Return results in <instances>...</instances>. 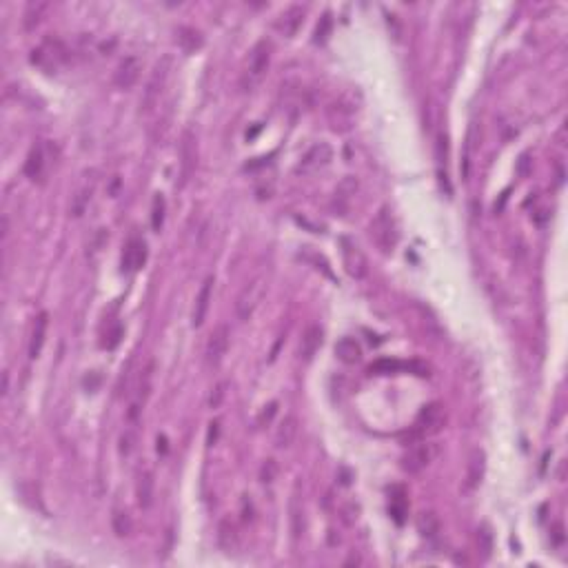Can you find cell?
I'll return each mask as SVG.
<instances>
[{
  "instance_id": "cell-1",
  "label": "cell",
  "mask_w": 568,
  "mask_h": 568,
  "mask_svg": "<svg viewBox=\"0 0 568 568\" xmlns=\"http://www.w3.org/2000/svg\"><path fill=\"white\" fill-rule=\"evenodd\" d=\"M171 56H162L160 61H158L151 69V74L147 78V85H145V92H143V98H140V112L147 116L151 114L154 109L160 105V96L165 92V87L169 83V74H171Z\"/></svg>"
},
{
  "instance_id": "cell-2",
  "label": "cell",
  "mask_w": 568,
  "mask_h": 568,
  "mask_svg": "<svg viewBox=\"0 0 568 568\" xmlns=\"http://www.w3.org/2000/svg\"><path fill=\"white\" fill-rule=\"evenodd\" d=\"M368 235H371V240L382 253H393V249L400 242V229H397L391 209L382 207L380 211H377L371 227H368Z\"/></svg>"
},
{
  "instance_id": "cell-3",
  "label": "cell",
  "mask_w": 568,
  "mask_h": 568,
  "mask_svg": "<svg viewBox=\"0 0 568 568\" xmlns=\"http://www.w3.org/2000/svg\"><path fill=\"white\" fill-rule=\"evenodd\" d=\"M269 63H271V45L266 41H260L253 49H251V58H249V67H246V74L242 78V87L246 89H253L257 83L262 81L266 69H269Z\"/></svg>"
},
{
  "instance_id": "cell-4",
  "label": "cell",
  "mask_w": 568,
  "mask_h": 568,
  "mask_svg": "<svg viewBox=\"0 0 568 568\" xmlns=\"http://www.w3.org/2000/svg\"><path fill=\"white\" fill-rule=\"evenodd\" d=\"M435 457H437V444L426 442V440L417 442L402 455V471L408 475H417V473H422L424 468L431 466Z\"/></svg>"
},
{
  "instance_id": "cell-5",
  "label": "cell",
  "mask_w": 568,
  "mask_h": 568,
  "mask_svg": "<svg viewBox=\"0 0 568 568\" xmlns=\"http://www.w3.org/2000/svg\"><path fill=\"white\" fill-rule=\"evenodd\" d=\"M67 47L58 38H47L41 47H36L32 52V63L43 67L45 72H56L67 61Z\"/></svg>"
},
{
  "instance_id": "cell-6",
  "label": "cell",
  "mask_w": 568,
  "mask_h": 568,
  "mask_svg": "<svg viewBox=\"0 0 568 568\" xmlns=\"http://www.w3.org/2000/svg\"><path fill=\"white\" fill-rule=\"evenodd\" d=\"M340 253H342V264L348 277L353 280H364L368 273V260L360 246H357L351 238H340Z\"/></svg>"
},
{
  "instance_id": "cell-7",
  "label": "cell",
  "mask_w": 568,
  "mask_h": 568,
  "mask_svg": "<svg viewBox=\"0 0 568 568\" xmlns=\"http://www.w3.org/2000/svg\"><path fill=\"white\" fill-rule=\"evenodd\" d=\"M446 422V413H444V406L440 402H431L426 404L420 415H417L415 420V435L420 437H428V435H435L442 431V426Z\"/></svg>"
},
{
  "instance_id": "cell-8",
  "label": "cell",
  "mask_w": 568,
  "mask_h": 568,
  "mask_svg": "<svg viewBox=\"0 0 568 568\" xmlns=\"http://www.w3.org/2000/svg\"><path fill=\"white\" fill-rule=\"evenodd\" d=\"M326 114H328V120H331V127L335 129V132H346V129H351V125L355 120L357 107L351 101V96L344 94V96L337 98L335 103H331Z\"/></svg>"
},
{
  "instance_id": "cell-9",
  "label": "cell",
  "mask_w": 568,
  "mask_h": 568,
  "mask_svg": "<svg viewBox=\"0 0 568 568\" xmlns=\"http://www.w3.org/2000/svg\"><path fill=\"white\" fill-rule=\"evenodd\" d=\"M262 295H264V284H262L260 277H257V280H253L251 284H246L242 288V293L238 295V302H235L238 317H240V320H249V317H251V313L255 311V306L260 304Z\"/></svg>"
},
{
  "instance_id": "cell-10",
  "label": "cell",
  "mask_w": 568,
  "mask_h": 568,
  "mask_svg": "<svg viewBox=\"0 0 568 568\" xmlns=\"http://www.w3.org/2000/svg\"><path fill=\"white\" fill-rule=\"evenodd\" d=\"M196 162H198L196 136L191 129H185L182 140H180V187H185L191 173L196 171Z\"/></svg>"
},
{
  "instance_id": "cell-11",
  "label": "cell",
  "mask_w": 568,
  "mask_h": 568,
  "mask_svg": "<svg viewBox=\"0 0 568 568\" xmlns=\"http://www.w3.org/2000/svg\"><path fill=\"white\" fill-rule=\"evenodd\" d=\"M229 337H231V331H229L227 324H218L211 335H209V342H207V362L209 366H218L227 355V348H229Z\"/></svg>"
},
{
  "instance_id": "cell-12",
  "label": "cell",
  "mask_w": 568,
  "mask_h": 568,
  "mask_svg": "<svg viewBox=\"0 0 568 568\" xmlns=\"http://www.w3.org/2000/svg\"><path fill=\"white\" fill-rule=\"evenodd\" d=\"M140 72H143V63H140V58L138 56H127L120 61V65H118L116 69V76H114V83L118 89H132L136 83H138V78H140Z\"/></svg>"
},
{
  "instance_id": "cell-13",
  "label": "cell",
  "mask_w": 568,
  "mask_h": 568,
  "mask_svg": "<svg viewBox=\"0 0 568 568\" xmlns=\"http://www.w3.org/2000/svg\"><path fill=\"white\" fill-rule=\"evenodd\" d=\"M486 473V453L482 448H473L466 462V477H464V488L466 491H475L482 484Z\"/></svg>"
},
{
  "instance_id": "cell-14",
  "label": "cell",
  "mask_w": 568,
  "mask_h": 568,
  "mask_svg": "<svg viewBox=\"0 0 568 568\" xmlns=\"http://www.w3.org/2000/svg\"><path fill=\"white\" fill-rule=\"evenodd\" d=\"M331 158H333L331 147H328L326 143H317L315 147L308 149L306 156L302 158L300 171H302V173H315V171H320V169H324L328 162H331Z\"/></svg>"
},
{
  "instance_id": "cell-15",
  "label": "cell",
  "mask_w": 568,
  "mask_h": 568,
  "mask_svg": "<svg viewBox=\"0 0 568 568\" xmlns=\"http://www.w3.org/2000/svg\"><path fill=\"white\" fill-rule=\"evenodd\" d=\"M304 23V7L300 5H291L288 9H284V12L277 16V21H275V29L280 32L282 36L286 38H291L295 36V32L300 29V25Z\"/></svg>"
},
{
  "instance_id": "cell-16",
  "label": "cell",
  "mask_w": 568,
  "mask_h": 568,
  "mask_svg": "<svg viewBox=\"0 0 568 568\" xmlns=\"http://www.w3.org/2000/svg\"><path fill=\"white\" fill-rule=\"evenodd\" d=\"M211 295H213V277L209 275L207 280L202 282L200 291H198L196 304H193V313H191V324L193 326H200L204 322L207 311H209V304H211Z\"/></svg>"
},
{
  "instance_id": "cell-17",
  "label": "cell",
  "mask_w": 568,
  "mask_h": 568,
  "mask_svg": "<svg viewBox=\"0 0 568 568\" xmlns=\"http://www.w3.org/2000/svg\"><path fill=\"white\" fill-rule=\"evenodd\" d=\"M322 340H324V331H322L320 324H311L306 328L304 335H302V342H300V357L304 362L313 360V355L320 351Z\"/></svg>"
},
{
  "instance_id": "cell-18",
  "label": "cell",
  "mask_w": 568,
  "mask_h": 568,
  "mask_svg": "<svg viewBox=\"0 0 568 568\" xmlns=\"http://www.w3.org/2000/svg\"><path fill=\"white\" fill-rule=\"evenodd\" d=\"M147 260V244L143 240H138V238H132L125 249V255H123V269L125 271H136V269H140Z\"/></svg>"
},
{
  "instance_id": "cell-19",
  "label": "cell",
  "mask_w": 568,
  "mask_h": 568,
  "mask_svg": "<svg viewBox=\"0 0 568 568\" xmlns=\"http://www.w3.org/2000/svg\"><path fill=\"white\" fill-rule=\"evenodd\" d=\"M136 497H138V506L140 508H151L154 504V473L145 468V471L138 473V482H136Z\"/></svg>"
},
{
  "instance_id": "cell-20",
  "label": "cell",
  "mask_w": 568,
  "mask_h": 568,
  "mask_svg": "<svg viewBox=\"0 0 568 568\" xmlns=\"http://www.w3.org/2000/svg\"><path fill=\"white\" fill-rule=\"evenodd\" d=\"M335 355L342 364H357L362 360V346L355 337L344 335L342 340L335 344Z\"/></svg>"
},
{
  "instance_id": "cell-21",
  "label": "cell",
  "mask_w": 568,
  "mask_h": 568,
  "mask_svg": "<svg viewBox=\"0 0 568 568\" xmlns=\"http://www.w3.org/2000/svg\"><path fill=\"white\" fill-rule=\"evenodd\" d=\"M297 417L295 415H284V420L277 424L275 428V437H273V442L277 448H288L293 442H295V437H297Z\"/></svg>"
},
{
  "instance_id": "cell-22",
  "label": "cell",
  "mask_w": 568,
  "mask_h": 568,
  "mask_svg": "<svg viewBox=\"0 0 568 568\" xmlns=\"http://www.w3.org/2000/svg\"><path fill=\"white\" fill-rule=\"evenodd\" d=\"M47 324H49V315L43 311L41 315L36 317L34 328H32V340H29V357H32V360H36V357L41 355L43 346H45V340H47Z\"/></svg>"
},
{
  "instance_id": "cell-23",
  "label": "cell",
  "mask_w": 568,
  "mask_h": 568,
  "mask_svg": "<svg viewBox=\"0 0 568 568\" xmlns=\"http://www.w3.org/2000/svg\"><path fill=\"white\" fill-rule=\"evenodd\" d=\"M238 544H240V535H238L235 524L231 520H222L220 526H218V546L224 553H233Z\"/></svg>"
},
{
  "instance_id": "cell-24",
  "label": "cell",
  "mask_w": 568,
  "mask_h": 568,
  "mask_svg": "<svg viewBox=\"0 0 568 568\" xmlns=\"http://www.w3.org/2000/svg\"><path fill=\"white\" fill-rule=\"evenodd\" d=\"M47 9H49L47 0H32V3H27L25 12H23V25H25L27 32H32V29H36L38 25H41V21L47 14Z\"/></svg>"
},
{
  "instance_id": "cell-25",
  "label": "cell",
  "mask_w": 568,
  "mask_h": 568,
  "mask_svg": "<svg viewBox=\"0 0 568 568\" xmlns=\"http://www.w3.org/2000/svg\"><path fill=\"white\" fill-rule=\"evenodd\" d=\"M178 45H180L185 54H196L198 49H202L204 38L193 27H180L178 29Z\"/></svg>"
},
{
  "instance_id": "cell-26",
  "label": "cell",
  "mask_w": 568,
  "mask_h": 568,
  "mask_svg": "<svg viewBox=\"0 0 568 568\" xmlns=\"http://www.w3.org/2000/svg\"><path fill=\"white\" fill-rule=\"evenodd\" d=\"M355 189H357V180L355 178L348 176L346 180H342V185L337 187V191H335V215H344V211L348 209V200H351V196L355 193Z\"/></svg>"
},
{
  "instance_id": "cell-27",
  "label": "cell",
  "mask_w": 568,
  "mask_h": 568,
  "mask_svg": "<svg viewBox=\"0 0 568 568\" xmlns=\"http://www.w3.org/2000/svg\"><path fill=\"white\" fill-rule=\"evenodd\" d=\"M112 526H114V533L118 537H129L134 531V522H132V515H129L127 508L123 506H116L114 513H112Z\"/></svg>"
},
{
  "instance_id": "cell-28",
  "label": "cell",
  "mask_w": 568,
  "mask_h": 568,
  "mask_svg": "<svg viewBox=\"0 0 568 568\" xmlns=\"http://www.w3.org/2000/svg\"><path fill=\"white\" fill-rule=\"evenodd\" d=\"M43 167H45V154H43V147L36 145L32 147V151H29L27 160H25V173L36 180V178H41L43 173Z\"/></svg>"
},
{
  "instance_id": "cell-29",
  "label": "cell",
  "mask_w": 568,
  "mask_h": 568,
  "mask_svg": "<svg viewBox=\"0 0 568 568\" xmlns=\"http://www.w3.org/2000/svg\"><path fill=\"white\" fill-rule=\"evenodd\" d=\"M165 209H167L165 196L162 193H156L154 196V202H151V229H154V231H160V229H162Z\"/></svg>"
},
{
  "instance_id": "cell-30",
  "label": "cell",
  "mask_w": 568,
  "mask_h": 568,
  "mask_svg": "<svg viewBox=\"0 0 568 568\" xmlns=\"http://www.w3.org/2000/svg\"><path fill=\"white\" fill-rule=\"evenodd\" d=\"M417 528H420V533L424 537H435L437 531H440V520H437L435 513H422L420 520H417Z\"/></svg>"
},
{
  "instance_id": "cell-31",
  "label": "cell",
  "mask_w": 568,
  "mask_h": 568,
  "mask_svg": "<svg viewBox=\"0 0 568 568\" xmlns=\"http://www.w3.org/2000/svg\"><path fill=\"white\" fill-rule=\"evenodd\" d=\"M331 27H333V18H331V14H324L320 21H317V27H315V34H313V43H317V45H322V43H326V38H328V34H331Z\"/></svg>"
},
{
  "instance_id": "cell-32",
  "label": "cell",
  "mask_w": 568,
  "mask_h": 568,
  "mask_svg": "<svg viewBox=\"0 0 568 568\" xmlns=\"http://www.w3.org/2000/svg\"><path fill=\"white\" fill-rule=\"evenodd\" d=\"M477 546H480L484 560H488V557H491V551H493V533L488 526H480V531H477Z\"/></svg>"
},
{
  "instance_id": "cell-33",
  "label": "cell",
  "mask_w": 568,
  "mask_h": 568,
  "mask_svg": "<svg viewBox=\"0 0 568 568\" xmlns=\"http://www.w3.org/2000/svg\"><path fill=\"white\" fill-rule=\"evenodd\" d=\"M400 495L397 497H391V506H388V511H391L393 515V520L397 524H404V515H406V500H404V493H402V488L397 491Z\"/></svg>"
},
{
  "instance_id": "cell-34",
  "label": "cell",
  "mask_w": 568,
  "mask_h": 568,
  "mask_svg": "<svg viewBox=\"0 0 568 568\" xmlns=\"http://www.w3.org/2000/svg\"><path fill=\"white\" fill-rule=\"evenodd\" d=\"M291 528H293V537H300V533L304 531V511L302 506L297 504V500L291 502Z\"/></svg>"
},
{
  "instance_id": "cell-35",
  "label": "cell",
  "mask_w": 568,
  "mask_h": 568,
  "mask_svg": "<svg viewBox=\"0 0 568 568\" xmlns=\"http://www.w3.org/2000/svg\"><path fill=\"white\" fill-rule=\"evenodd\" d=\"M400 368H408V364H402V362H395V360H380L371 366V373H395L400 371Z\"/></svg>"
},
{
  "instance_id": "cell-36",
  "label": "cell",
  "mask_w": 568,
  "mask_h": 568,
  "mask_svg": "<svg viewBox=\"0 0 568 568\" xmlns=\"http://www.w3.org/2000/svg\"><path fill=\"white\" fill-rule=\"evenodd\" d=\"M227 395V382H218L211 388V395H209V408H220V404L224 402Z\"/></svg>"
},
{
  "instance_id": "cell-37",
  "label": "cell",
  "mask_w": 568,
  "mask_h": 568,
  "mask_svg": "<svg viewBox=\"0 0 568 568\" xmlns=\"http://www.w3.org/2000/svg\"><path fill=\"white\" fill-rule=\"evenodd\" d=\"M277 477V462L275 460H266L260 468V480L262 484H271Z\"/></svg>"
},
{
  "instance_id": "cell-38",
  "label": "cell",
  "mask_w": 568,
  "mask_h": 568,
  "mask_svg": "<svg viewBox=\"0 0 568 568\" xmlns=\"http://www.w3.org/2000/svg\"><path fill=\"white\" fill-rule=\"evenodd\" d=\"M134 448H136V431L134 428H127V431L120 435V453L132 455Z\"/></svg>"
},
{
  "instance_id": "cell-39",
  "label": "cell",
  "mask_w": 568,
  "mask_h": 568,
  "mask_svg": "<svg viewBox=\"0 0 568 568\" xmlns=\"http://www.w3.org/2000/svg\"><path fill=\"white\" fill-rule=\"evenodd\" d=\"M277 413V402H269L264 408H262V413L257 415V424L260 426H269L273 420V415Z\"/></svg>"
},
{
  "instance_id": "cell-40",
  "label": "cell",
  "mask_w": 568,
  "mask_h": 568,
  "mask_svg": "<svg viewBox=\"0 0 568 568\" xmlns=\"http://www.w3.org/2000/svg\"><path fill=\"white\" fill-rule=\"evenodd\" d=\"M471 132H468L466 145H464V158H462V176L468 178V171H471Z\"/></svg>"
},
{
  "instance_id": "cell-41",
  "label": "cell",
  "mask_w": 568,
  "mask_h": 568,
  "mask_svg": "<svg viewBox=\"0 0 568 568\" xmlns=\"http://www.w3.org/2000/svg\"><path fill=\"white\" fill-rule=\"evenodd\" d=\"M218 431H220V422H211L209 424V435H207V444L213 446L218 440Z\"/></svg>"
},
{
  "instance_id": "cell-42",
  "label": "cell",
  "mask_w": 568,
  "mask_h": 568,
  "mask_svg": "<svg viewBox=\"0 0 568 568\" xmlns=\"http://www.w3.org/2000/svg\"><path fill=\"white\" fill-rule=\"evenodd\" d=\"M251 513H253V506L251 502H249V497L244 495V500H242V520H251Z\"/></svg>"
},
{
  "instance_id": "cell-43",
  "label": "cell",
  "mask_w": 568,
  "mask_h": 568,
  "mask_svg": "<svg viewBox=\"0 0 568 568\" xmlns=\"http://www.w3.org/2000/svg\"><path fill=\"white\" fill-rule=\"evenodd\" d=\"M158 451L167 453V437H165V435H160V437H158Z\"/></svg>"
},
{
  "instance_id": "cell-44",
  "label": "cell",
  "mask_w": 568,
  "mask_h": 568,
  "mask_svg": "<svg viewBox=\"0 0 568 568\" xmlns=\"http://www.w3.org/2000/svg\"><path fill=\"white\" fill-rule=\"evenodd\" d=\"M564 540V535H562V524H557L555 526V544H560Z\"/></svg>"
}]
</instances>
